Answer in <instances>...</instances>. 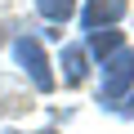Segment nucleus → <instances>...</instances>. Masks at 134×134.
Listing matches in <instances>:
<instances>
[{
  "instance_id": "3",
  "label": "nucleus",
  "mask_w": 134,
  "mask_h": 134,
  "mask_svg": "<svg viewBox=\"0 0 134 134\" xmlns=\"http://www.w3.org/2000/svg\"><path fill=\"white\" fill-rule=\"evenodd\" d=\"M121 14H125V0H90L81 23H85V31H98V27H112Z\"/></svg>"
},
{
  "instance_id": "1",
  "label": "nucleus",
  "mask_w": 134,
  "mask_h": 134,
  "mask_svg": "<svg viewBox=\"0 0 134 134\" xmlns=\"http://www.w3.org/2000/svg\"><path fill=\"white\" fill-rule=\"evenodd\" d=\"M103 67V98H107V107L116 103V98H125V90L134 85V49H116L112 58H103L98 63Z\"/></svg>"
},
{
  "instance_id": "2",
  "label": "nucleus",
  "mask_w": 134,
  "mask_h": 134,
  "mask_svg": "<svg viewBox=\"0 0 134 134\" xmlns=\"http://www.w3.org/2000/svg\"><path fill=\"white\" fill-rule=\"evenodd\" d=\"M14 58H18V67L31 76V85L36 90H54V72H49V58H45V49H40V40H31V36H18L14 40Z\"/></svg>"
},
{
  "instance_id": "7",
  "label": "nucleus",
  "mask_w": 134,
  "mask_h": 134,
  "mask_svg": "<svg viewBox=\"0 0 134 134\" xmlns=\"http://www.w3.org/2000/svg\"><path fill=\"white\" fill-rule=\"evenodd\" d=\"M45 134H49V130H45Z\"/></svg>"
},
{
  "instance_id": "5",
  "label": "nucleus",
  "mask_w": 134,
  "mask_h": 134,
  "mask_svg": "<svg viewBox=\"0 0 134 134\" xmlns=\"http://www.w3.org/2000/svg\"><path fill=\"white\" fill-rule=\"evenodd\" d=\"M63 76H67V85H81L85 81V49L81 45H67L63 49Z\"/></svg>"
},
{
  "instance_id": "6",
  "label": "nucleus",
  "mask_w": 134,
  "mask_h": 134,
  "mask_svg": "<svg viewBox=\"0 0 134 134\" xmlns=\"http://www.w3.org/2000/svg\"><path fill=\"white\" fill-rule=\"evenodd\" d=\"M36 9L49 18V23H67L76 14V0H36Z\"/></svg>"
},
{
  "instance_id": "4",
  "label": "nucleus",
  "mask_w": 134,
  "mask_h": 134,
  "mask_svg": "<svg viewBox=\"0 0 134 134\" xmlns=\"http://www.w3.org/2000/svg\"><path fill=\"white\" fill-rule=\"evenodd\" d=\"M121 49V31H112V27H98V31H90V54L103 63V58H112Z\"/></svg>"
}]
</instances>
